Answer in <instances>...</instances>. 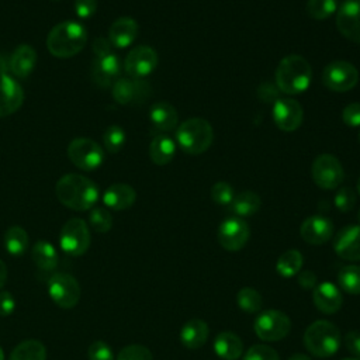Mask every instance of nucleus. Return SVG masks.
Masks as SVG:
<instances>
[{
    "label": "nucleus",
    "instance_id": "4468645a",
    "mask_svg": "<svg viewBox=\"0 0 360 360\" xmlns=\"http://www.w3.org/2000/svg\"><path fill=\"white\" fill-rule=\"evenodd\" d=\"M304 118L301 104L290 97H281L274 101L273 120L274 124L284 132H292L300 128Z\"/></svg>",
    "mask_w": 360,
    "mask_h": 360
},
{
    "label": "nucleus",
    "instance_id": "79ce46f5",
    "mask_svg": "<svg viewBox=\"0 0 360 360\" xmlns=\"http://www.w3.org/2000/svg\"><path fill=\"white\" fill-rule=\"evenodd\" d=\"M356 205V194L350 187H340L335 195V207L342 212H349Z\"/></svg>",
    "mask_w": 360,
    "mask_h": 360
},
{
    "label": "nucleus",
    "instance_id": "f8f14e48",
    "mask_svg": "<svg viewBox=\"0 0 360 360\" xmlns=\"http://www.w3.org/2000/svg\"><path fill=\"white\" fill-rule=\"evenodd\" d=\"M249 225L239 217L226 218L218 226V242L229 252L240 250L249 240Z\"/></svg>",
    "mask_w": 360,
    "mask_h": 360
},
{
    "label": "nucleus",
    "instance_id": "393cba45",
    "mask_svg": "<svg viewBox=\"0 0 360 360\" xmlns=\"http://www.w3.org/2000/svg\"><path fill=\"white\" fill-rule=\"evenodd\" d=\"M214 352L222 360H238L243 353V342L236 333L225 330L215 336Z\"/></svg>",
    "mask_w": 360,
    "mask_h": 360
},
{
    "label": "nucleus",
    "instance_id": "5701e85b",
    "mask_svg": "<svg viewBox=\"0 0 360 360\" xmlns=\"http://www.w3.org/2000/svg\"><path fill=\"white\" fill-rule=\"evenodd\" d=\"M149 118L156 132H170L176 129L179 122V114L176 108L166 101H159L149 110Z\"/></svg>",
    "mask_w": 360,
    "mask_h": 360
},
{
    "label": "nucleus",
    "instance_id": "c03bdc74",
    "mask_svg": "<svg viewBox=\"0 0 360 360\" xmlns=\"http://www.w3.org/2000/svg\"><path fill=\"white\" fill-rule=\"evenodd\" d=\"M342 120L349 127L360 125V103H350L342 111Z\"/></svg>",
    "mask_w": 360,
    "mask_h": 360
},
{
    "label": "nucleus",
    "instance_id": "de8ad7c7",
    "mask_svg": "<svg viewBox=\"0 0 360 360\" xmlns=\"http://www.w3.org/2000/svg\"><path fill=\"white\" fill-rule=\"evenodd\" d=\"M15 309V300L8 291H0V316H10Z\"/></svg>",
    "mask_w": 360,
    "mask_h": 360
},
{
    "label": "nucleus",
    "instance_id": "9d476101",
    "mask_svg": "<svg viewBox=\"0 0 360 360\" xmlns=\"http://www.w3.org/2000/svg\"><path fill=\"white\" fill-rule=\"evenodd\" d=\"M68 158L82 170L97 169L104 159L101 146L90 138H75L68 145Z\"/></svg>",
    "mask_w": 360,
    "mask_h": 360
},
{
    "label": "nucleus",
    "instance_id": "f704fd0d",
    "mask_svg": "<svg viewBox=\"0 0 360 360\" xmlns=\"http://www.w3.org/2000/svg\"><path fill=\"white\" fill-rule=\"evenodd\" d=\"M236 302H238V307L248 314L259 312L263 305L262 295L252 287L240 288L236 295Z\"/></svg>",
    "mask_w": 360,
    "mask_h": 360
},
{
    "label": "nucleus",
    "instance_id": "bb28decb",
    "mask_svg": "<svg viewBox=\"0 0 360 360\" xmlns=\"http://www.w3.org/2000/svg\"><path fill=\"white\" fill-rule=\"evenodd\" d=\"M121 69H122L121 60L112 52L101 58H97L93 65L94 77L100 84H108L112 79H115L121 73Z\"/></svg>",
    "mask_w": 360,
    "mask_h": 360
},
{
    "label": "nucleus",
    "instance_id": "0eeeda50",
    "mask_svg": "<svg viewBox=\"0 0 360 360\" xmlns=\"http://www.w3.org/2000/svg\"><path fill=\"white\" fill-rule=\"evenodd\" d=\"M91 242L87 224L80 218H72L65 222L60 229L59 243L69 256H82L86 253Z\"/></svg>",
    "mask_w": 360,
    "mask_h": 360
},
{
    "label": "nucleus",
    "instance_id": "49530a36",
    "mask_svg": "<svg viewBox=\"0 0 360 360\" xmlns=\"http://www.w3.org/2000/svg\"><path fill=\"white\" fill-rule=\"evenodd\" d=\"M345 347L349 353L353 354V357L360 359V332L359 330H350L343 338Z\"/></svg>",
    "mask_w": 360,
    "mask_h": 360
},
{
    "label": "nucleus",
    "instance_id": "cd10ccee",
    "mask_svg": "<svg viewBox=\"0 0 360 360\" xmlns=\"http://www.w3.org/2000/svg\"><path fill=\"white\" fill-rule=\"evenodd\" d=\"M176 153V143L174 141L167 135H158L152 139L149 145V156L153 163L163 166L167 165Z\"/></svg>",
    "mask_w": 360,
    "mask_h": 360
},
{
    "label": "nucleus",
    "instance_id": "603ef678",
    "mask_svg": "<svg viewBox=\"0 0 360 360\" xmlns=\"http://www.w3.org/2000/svg\"><path fill=\"white\" fill-rule=\"evenodd\" d=\"M288 360H311L307 354H302V353H295V354H292Z\"/></svg>",
    "mask_w": 360,
    "mask_h": 360
},
{
    "label": "nucleus",
    "instance_id": "412c9836",
    "mask_svg": "<svg viewBox=\"0 0 360 360\" xmlns=\"http://www.w3.org/2000/svg\"><path fill=\"white\" fill-rule=\"evenodd\" d=\"M138 35V22L131 17L117 18L108 30V41L117 48L129 46Z\"/></svg>",
    "mask_w": 360,
    "mask_h": 360
},
{
    "label": "nucleus",
    "instance_id": "ea45409f",
    "mask_svg": "<svg viewBox=\"0 0 360 360\" xmlns=\"http://www.w3.org/2000/svg\"><path fill=\"white\" fill-rule=\"evenodd\" d=\"M117 360H153V356L146 346L128 345L120 350Z\"/></svg>",
    "mask_w": 360,
    "mask_h": 360
},
{
    "label": "nucleus",
    "instance_id": "f03ea898",
    "mask_svg": "<svg viewBox=\"0 0 360 360\" xmlns=\"http://www.w3.org/2000/svg\"><path fill=\"white\" fill-rule=\"evenodd\" d=\"M312 69L301 55L284 56L276 68V84L284 94H298L308 89Z\"/></svg>",
    "mask_w": 360,
    "mask_h": 360
},
{
    "label": "nucleus",
    "instance_id": "e433bc0d",
    "mask_svg": "<svg viewBox=\"0 0 360 360\" xmlns=\"http://www.w3.org/2000/svg\"><path fill=\"white\" fill-rule=\"evenodd\" d=\"M89 224L90 226L100 233L108 232L112 226V217L108 210L103 207H93L89 214Z\"/></svg>",
    "mask_w": 360,
    "mask_h": 360
},
{
    "label": "nucleus",
    "instance_id": "7ed1b4c3",
    "mask_svg": "<svg viewBox=\"0 0 360 360\" xmlns=\"http://www.w3.org/2000/svg\"><path fill=\"white\" fill-rule=\"evenodd\" d=\"M87 44L86 28L76 21L56 24L48 34L46 48L56 58H70Z\"/></svg>",
    "mask_w": 360,
    "mask_h": 360
},
{
    "label": "nucleus",
    "instance_id": "2eb2a0df",
    "mask_svg": "<svg viewBox=\"0 0 360 360\" xmlns=\"http://www.w3.org/2000/svg\"><path fill=\"white\" fill-rule=\"evenodd\" d=\"M336 27L346 39L360 44V0H346L339 7Z\"/></svg>",
    "mask_w": 360,
    "mask_h": 360
},
{
    "label": "nucleus",
    "instance_id": "473e14b6",
    "mask_svg": "<svg viewBox=\"0 0 360 360\" xmlns=\"http://www.w3.org/2000/svg\"><path fill=\"white\" fill-rule=\"evenodd\" d=\"M302 263H304V259H302V255L300 250H295V249H290L287 252H284L278 259H277V263H276V270L277 273L281 276V277H294L297 276L301 269H302Z\"/></svg>",
    "mask_w": 360,
    "mask_h": 360
},
{
    "label": "nucleus",
    "instance_id": "20e7f679",
    "mask_svg": "<svg viewBox=\"0 0 360 360\" xmlns=\"http://www.w3.org/2000/svg\"><path fill=\"white\" fill-rule=\"evenodd\" d=\"M342 336L335 323L326 319L312 322L304 333L307 350L316 357H330L340 347Z\"/></svg>",
    "mask_w": 360,
    "mask_h": 360
},
{
    "label": "nucleus",
    "instance_id": "a19ab883",
    "mask_svg": "<svg viewBox=\"0 0 360 360\" xmlns=\"http://www.w3.org/2000/svg\"><path fill=\"white\" fill-rule=\"evenodd\" d=\"M242 360H280V356L270 346L253 345L246 350Z\"/></svg>",
    "mask_w": 360,
    "mask_h": 360
},
{
    "label": "nucleus",
    "instance_id": "b1692460",
    "mask_svg": "<svg viewBox=\"0 0 360 360\" xmlns=\"http://www.w3.org/2000/svg\"><path fill=\"white\" fill-rule=\"evenodd\" d=\"M208 335H210V329L207 322L198 318H193L183 325L180 330V340L184 347L190 350H195L204 346V343L208 339Z\"/></svg>",
    "mask_w": 360,
    "mask_h": 360
},
{
    "label": "nucleus",
    "instance_id": "7c9ffc66",
    "mask_svg": "<svg viewBox=\"0 0 360 360\" xmlns=\"http://www.w3.org/2000/svg\"><path fill=\"white\" fill-rule=\"evenodd\" d=\"M10 360H46V349L39 340L28 339L14 347Z\"/></svg>",
    "mask_w": 360,
    "mask_h": 360
},
{
    "label": "nucleus",
    "instance_id": "72a5a7b5",
    "mask_svg": "<svg viewBox=\"0 0 360 360\" xmlns=\"http://www.w3.org/2000/svg\"><path fill=\"white\" fill-rule=\"evenodd\" d=\"M338 281L340 288L350 294L359 295L360 294V266L349 264L340 269L338 274Z\"/></svg>",
    "mask_w": 360,
    "mask_h": 360
},
{
    "label": "nucleus",
    "instance_id": "58836bf2",
    "mask_svg": "<svg viewBox=\"0 0 360 360\" xmlns=\"http://www.w3.org/2000/svg\"><path fill=\"white\" fill-rule=\"evenodd\" d=\"M211 198L215 204L218 205H229L235 197L233 194V188L231 187L229 183L226 181H217L212 187H211Z\"/></svg>",
    "mask_w": 360,
    "mask_h": 360
},
{
    "label": "nucleus",
    "instance_id": "39448f33",
    "mask_svg": "<svg viewBox=\"0 0 360 360\" xmlns=\"http://www.w3.org/2000/svg\"><path fill=\"white\" fill-rule=\"evenodd\" d=\"M176 141L184 152L190 155H200L211 146L214 141V131L207 120L193 117L177 127Z\"/></svg>",
    "mask_w": 360,
    "mask_h": 360
},
{
    "label": "nucleus",
    "instance_id": "a878e982",
    "mask_svg": "<svg viewBox=\"0 0 360 360\" xmlns=\"http://www.w3.org/2000/svg\"><path fill=\"white\" fill-rule=\"evenodd\" d=\"M37 52L30 45H20L11 53L8 69L15 77H27L35 68Z\"/></svg>",
    "mask_w": 360,
    "mask_h": 360
},
{
    "label": "nucleus",
    "instance_id": "6e6d98bb",
    "mask_svg": "<svg viewBox=\"0 0 360 360\" xmlns=\"http://www.w3.org/2000/svg\"><path fill=\"white\" fill-rule=\"evenodd\" d=\"M357 191H359V194H360V177H359V180H357Z\"/></svg>",
    "mask_w": 360,
    "mask_h": 360
},
{
    "label": "nucleus",
    "instance_id": "13d9d810",
    "mask_svg": "<svg viewBox=\"0 0 360 360\" xmlns=\"http://www.w3.org/2000/svg\"><path fill=\"white\" fill-rule=\"evenodd\" d=\"M359 141H360V132H359Z\"/></svg>",
    "mask_w": 360,
    "mask_h": 360
},
{
    "label": "nucleus",
    "instance_id": "9b49d317",
    "mask_svg": "<svg viewBox=\"0 0 360 360\" xmlns=\"http://www.w3.org/2000/svg\"><path fill=\"white\" fill-rule=\"evenodd\" d=\"M52 301L65 309L73 308L80 300L79 281L69 273H55L48 284Z\"/></svg>",
    "mask_w": 360,
    "mask_h": 360
},
{
    "label": "nucleus",
    "instance_id": "ddd939ff",
    "mask_svg": "<svg viewBox=\"0 0 360 360\" xmlns=\"http://www.w3.org/2000/svg\"><path fill=\"white\" fill-rule=\"evenodd\" d=\"M158 62L159 58L153 48L148 45H139L128 52L124 60V69L129 77L142 79L155 70Z\"/></svg>",
    "mask_w": 360,
    "mask_h": 360
},
{
    "label": "nucleus",
    "instance_id": "aec40b11",
    "mask_svg": "<svg viewBox=\"0 0 360 360\" xmlns=\"http://www.w3.org/2000/svg\"><path fill=\"white\" fill-rule=\"evenodd\" d=\"M312 300L315 307L323 314H335L340 309L343 304V297L340 290L329 281L316 284L312 292Z\"/></svg>",
    "mask_w": 360,
    "mask_h": 360
},
{
    "label": "nucleus",
    "instance_id": "c756f323",
    "mask_svg": "<svg viewBox=\"0 0 360 360\" xmlns=\"http://www.w3.org/2000/svg\"><path fill=\"white\" fill-rule=\"evenodd\" d=\"M231 205V211L239 217H250L253 214H256L260 210L262 205V200L259 197V194L253 193V191H242L238 195L233 197Z\"/></svg>",
    "mask_w": 360,
    "mask_h": 360
},
{
    "label": "nucleus",
    "instance_id": "a18cd8bd",
    "mask_svg": "<svg viewBox=\"0 0 360 360\" xmlns=\"http://www.w3.org/2000/svg\"><path fill=\"white\" fill-rule=\"evenodd\" d=\"M97 10V0H75V13L80 18H90Z\"/></svg>",
    "mask_w": 360,
    "mask_h": 360
},
{
    "label": "nucleus",
    "instance_id": "f3484780",
    "mask_svg": "<svg viewBox=\"0 0 360 360\" xmlns=\"http://www.w3.org/2000/svg\"><path fill=\"white\" fill-rule=\"evenodd\" d=\"M335 253L347 262H360V225L342 228L333 239Z\"/></svg>",
    "mask_w": 360,
    "mask_h": 360
},
{
    "label": "nucleus",
    "instance_id": "4c0bfd02",
    "mask_svg": "<svg viewBox=\"0 0 360 360\" xmlns=\"http://www.w3.org/2000/svg\"><path fill=\"white\" fill-rule=\"evenodd\" d=\"M103 143L110 153H117L125 143V132L118 125H110L103 134Z\"/></svg>",
    "mask_w": 360,
    "mask_h": 360
},
{
    "label": "nucleus",
    "instance_id": "2f4dec72",
    "mask_svg": "<svg viewBox=\"0 0 360 360\" xmlns=\"http://www.w3.org/2000/svg\"><path fill=\"white\" fill-rule=\"evenodd\" d=\"M28 235L24 228L14 225L10 226L4 233V246L8 255L21 256L28 248Z\"/></svg>",
    "mask_w": 360,
    "mask_h": 360
},
{
    "label": "nucleus",
    "instance_id": "864d4df0",
    "mask_svg": "<svg viewBox=\"0 0 360 360\" xmlns=\"http://www.w3.org/2000/svg\"><path fill=\"white\" fill-rule=\"evenodd\" d=\"M0 360H4V353L1 350V347H0Z\"/></svg>",
    "mask_w": 360,
    "mask_h": 360
},
{
    "label": "nucleus",
    "instance_id": "6e6552de",
    "mask_svg": "<svg viewBox=\"0 0 360 360\" xmlns=\"http://www.w3.org/2000/svg\"><path fill=\"white\" fill-rule=\"evenodd\" d=\"M359 82V70L347 60L328 63L322 73V83L332 91L343 93L352 90Z\"/></svg>",
    "mask_w": 360,
    "mask_h": 360
},
{
    "label": "nucleus",
    "instance_id": "f257e3e1",
    "mask_svg": "<svg viewBox=\"0 0 360 360\" xmlns=\"http://www.w3.org/2000/svg\"><path fill=\"white\" fill-rule=\"evenodd\" d=\"M55 193L65 207L75 211L93 208L100 195L98 187L93 180L76 173L62 176L55 186Z\"/></svg>",
    "mask_w": 360,
    "mask_h": 360
},
{
    "label": "nucleus",
    "instance_id": "c85d7f7f",
    "mask_svg": "<svg viewBox=\"0 0 360 360\" xmlns=\"http://www.w3.org/2000/svg\"><path fill=\"white\" fill-rule=\"evenodd\" d=\"M31 256L35 266L44 271H51L58 264V253L48 240H38L32 248Z\"/></svg>",
    "mask_w": 360,
    "mask_h": 360
},
{
    "label": "nucleus",
    "instance_id": "09e8293b",
    "mask_svg": "<svg viewBox=\"0 0 360 360\" xmlns=\"http://www.w3.org/2000/svg\"><path fill=\"white\" fill-rule=\"evenodd\" d=\"M297 281L304 290H312L316 287V274L311 270H301L297 274Z\"/></svg>",
    "mask_w": 360,
    "mask_h": 360
},
{
    "label": "nucleus",
    "instance_id": "4d7b16f0",
    "mask_svg": "<svg viewBox=\"0 0 360 360\" xmlns=\"http://www.w3.org/2000/svg\"><path fill=\"white\" fill-rule=\"evenodd\" d=\"M357 221H359V224H360V210H359V212H357Z\"/></svg>",
    "mask_w": 360,
    "mask_h": 360
},
{
    "label": "nucleus",
    "instance_id": "a211bd4d",
    "mask_svg": "<svg viewBox=\"0 0 360 360\" xmlns=\"http://www.w3.org/2000/svg\"><path fill=\"white\" fill-rule=\"evenodd\" d=\"M333 233V224L323 215L308 217L300 226L301 238L309 245H323Z\"/></svg>",
    "mask_w": 360,
    "mask_h": 360
},
{
    "label": "nucleus",
    "instance_id": "dca6fc26",
    "mask_svg": "<svg viewBox=\"0 0 360 360\" xmlns=\"http://www.w3.org/2000/svg\"><path fill=\"white\" fill-rule=\"evenodd\" d=\"M150 94V86L142 79H118L112 86V97L120 104L142 103Z\"/></svg>",
    "mask_w": 360,
    "mask_h": 360
},
{
    "label": "nucleus",
    "instance_id": "423d86ee",
    "mask_svg": "<svg viewBox=\"0 0 360 360\" xmlns=\"http://www.w3.org/2000/svg\"><path fill=\"white\" fill-rule=\"evenodd\" d=\"M253 329L259 339L264 342H277L290 333L291 321L278 309H266L256 316Z\"/></svg>",
    "mask_w": 360,
    "mask_h": 360
},
{
    "label": "nucleus",
    "instance_id": "5fc2aeb1",
    "mask_svg": "<svg viewBox=\"0 0 360 360\" xmlns=\"http://www.w3.org/2000/svg\"><path fill=\"white\" fill-rule=\"evenodd\" d=\"M342 360H360L357 357H346V359H342Z\"/></svg>",
    "mask_w": 360,
    "mask_h": 360
},
{
    "label": "nucleus",
    "instance_id": "4be33fe9",
    "mask_svg": "<svg viewBox=\"0 0 360 360\" xmlns=\"http://www.w3.org/2000/svg\"><path fill=\"white\" fill-rule=\"evenodd\" d=\"M136 200V191L132 186L125 183L111 184L103 194V202L105 207L121 211L129 208Z\"/></svg>",
    "mask_w": 360,
    "mask_h": 360
},
{
    "label": "nucleus",
    "instance_id": "c9c22d12",
    "mask_svg": "<svg viewBox=\"0 0 360 360\" xmlns=\"http://www.w3.org/2000/svg\"><path fill=\"white\" fill-rule=\"evenodd\" d=\"M336 0H308L307 14L314 20H325L336 11Z\"/></svg>",
    "mask_w": 360,
    "mask_h": 360
},
{
    "label": "nucleus",
    "instance_id": "37998d69",
    "mask_svg": "<svg viewBox=\"0 0 360 360\" xmlns=\"http://www.w3.org/2000/svg\"><path fill=\"white\" fill-rule=\"evenodd\" d=\"M87 359L89 360H114V353L105 342L96 340L89 346Z\"/></svg>",
    "mask_w": 360,
    "mask_h": 360
},
{
    "label": "nucleus",
    "instance_id": "1a4fd4ad",
    "mask_svg": "<svg viewBox=\"0 0 360 360\" xmlns=\"http://www.w3.org/2000/svg\"><path fill=\"white\" fill-rule=\"evenodd\" d=\"M311 176L318 187L323 190H333L343 181L345 172L338 158L330 153H322L312 162Z\"/></svg>",
    "mask_w": 360,
    "mask_h": 360
},
{
    "label": "nucleus",
    "instance_id": "3c124183",
    "mask_svg": "<svg viewBox=\"0 0 360 360\" xmlns=\"http://www.w3.org/2000/svg\"><path fill=\"white\" fill-rule=\"evenodd\" d=\"M6 281H7V266L3 260H0V288H3Z\"/></svg>",
    "mask_w": 360,
    "mask_h": 360
},
{
    "label": "nucleus",
    "instance_id": "6ab92c4d",
    "mask_svg": "<svg viewBox=\"0 0 360 360\" xmlns=\"http://www.w3.org/2000/svg\"><path fill=\"white\" fill-rule=\"evenodd\" d=\"M24 101V90L20 83L8 76H0V118L15 112Z\"/></svg>",
    "mask_w": 360,
    "mask_h": 360
},
{
    "label": "nucleus",
    "instance_id": "8fccbe9b",
    "mask_svg": "<svg viewBox=\"0 0 360 360\" xmlns=\"http://www.w3.org/2000/svg\"><path fill=\"white\" fill-rule=\"evenodd\" d=\"M93 51L97 58L108 55L111 53V42L105 38H96L93 41Z\"/></svg>",
    "mask_w": 360,
    "mask_h": 360
}]
</instances>
